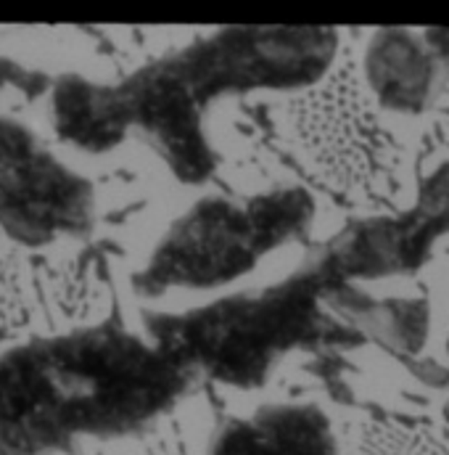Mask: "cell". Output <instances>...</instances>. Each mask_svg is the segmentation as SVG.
Wrapping results in <instances>:
<instances>
[{
	"label": "cell",
	"mask_w": 449,
	"mask_h": 455,
	"mask_svg": "<svg viewBox=\"0 0 449 455\" xmlns=\"http://www.w3.org/2000/svg\"><path fill=\"white\" fill-rule=\"evenodd\" d=\"M188 381L156 344L109 326L32 339L0 355V437L16 455L122 437L167 413Z\"/></svg>",
	"instance_id": "1"
},
{
	"label": "cell",
	"mask_w": 449,
	"mask_h": 455,
	"mask_svg": "<svg viewBox=\"0 0 449 455\" xmlns=\"http://www.w3.org/2000/svg\"><path fill=\"white\" fill-rule=\"evenodd\" d=\"M328 281L302 273L278 286L217 299L207 307L151 321L156 347L188 376L230 387H259L275 363L323 329L320 291Z\"/></svg>",
	"instance_id": "2"
},
{
	"label": "cell",
	"mask_w": 449,
	"mask_h": 455,
	"mask_svg": "<svg viewBox=\"0 0 449 455\" xmlns=\"http://www.w3.org/2000/svg\"><path fill=\"white\" fill-rule=\"evenodd\" d=\"M312 218L315 202L299 186L272 188L243 204L201 199L167 230L135 283L154 297L167 289H217L299 238Z\"/></svg>",
	"instance_id": "3"
},
{
	"label": "cell",
	"mask_w": 449,
	"mask_h": 455,
	"mask_svg": "<svg viewBox=\"0 0 449 455\" xmlns=\"http://www.w3.org/2000/svg\"><path fill=\"white\" fill-rule=\"evenodd\" d=\"M336 51L334 29L230 27L167 61L191 96L207 107L235 93L307 88L331 69Z\"/></svg>",
	"instance_id": "4"
},
{
	"label": "cell",
	"mask_w": 449,
	"mask_h": 455,
	"mask_svg": "<svg viewBox=\"0 0 449 455\" xmlns=\"http://www.w3.org/2000/svg\"><path fill=\"white\" fill-rule=\"evenodd\" d=\"M93 226V186L48 154L35 135L0 119V228L24 246H45Z\"/></svg>",
	"instance_id": "5"
},
{
	"label": "cell",
	"mask_w": 449,
	"mask_h": 455,
	"mask_svg": "<svg viewBox=\"0 0 449 455\" xmlns=\"http://www.w3.org/2000/svg\"><path fill=\"white\" fill-rule=\"evenodd\" d=\"M447 230L449 164H445L429 175L410 212L399 218L359 220L338 233L318 262V270L328 283L410 273L426 262L434 241Z\"/></svg>",
	"instance_id": "6"
},
{
	"label": "cell",
	"mask_w": 449,
	"mask_h": 455,
	"mask_svg": "<svg viewBox=\"0 0 449 455\" xmlns=\"http://www.w3.org/2000/svg\"><path fill=\"white\" fill-rule=\"evenodd\" d=\"M130 127H138L183 183H204L215 151L204 130V107L191 96L169 61H156L119 85Z\"/></svg>",
	"instance_id": "7"
},
{
	"label": "cell",
	"mask_w": 449,
	"mask_h": 455,
	"mask_svg": "<svg viewBox=\"0 0 449 455\" xmlns=\"http://www.w3.org/2000/svg\"><path fill=\"white\" fill-rule=\"evenodd\" d=\"M445 59L426 35L378 29L365 48V80L383 109L421 114L434 107L445 83Z\"/></svg>",
	"instance_id": "8"
},
{
	"label": "cell",
	"mask_w": 449,
	"mask_h": 455,
	"mask_svg": "<svg viewBox=\"0 0 449 455\" xmlns=\"http://www.w3.org/2000/svg\"><path fill=\"white\" fill-rule=\"evenodd\" d=\"M209 455H338L331 419L310 403L262 405L215 435Z\"/></svg>",
	"instance_id": "9"
},
{
	"label": "cell",
	"mask_w": 449,
	"mask_h": 455,
	"mask_svg": "<svg viewBox=\"0 0 449 455\" xmlns=\"http://www.w3.org/2000/svg\"><path fill=\"white\" fill-rule=\"evenodd\" d=\"M51 112L53 130L67 143L91 154L112 151L130 130L119 88L98 85L77 75H67L53 85Z\"/></svg>",
	"instance_id": "10"
},
{
	"label": "cell",
	"mask_w": 449,
	"mask_h": 455,
	"mask_svg": "<svg viewBox=\"0 0 449 455\" xmlns=\"http://www.w3.org/2000/svg\"><path fill=\"white\" fill-rule=\"evenodd\" d=\"M349 321L391 349L418 352L429 337V305L423 299H367L349 289H331L328 297Z\"/></svg>",
	"instance_id": "11"
},
{
	"label": "cell",
	"mask_w": 449,
	"mask_h": 455,
	"mask_svg": "<svg viewBox=\"0 0 449 455\" xmlns=\"http://www.w3.org/2000/svg\"><path fill=\"white\" fill-rule=\"evenodd\" d=\"M426 40L434 45V51H437L445 61H449V29H429V32H426Z\"/></svg>",
	"instance_id": "12"
}]
</instances>
